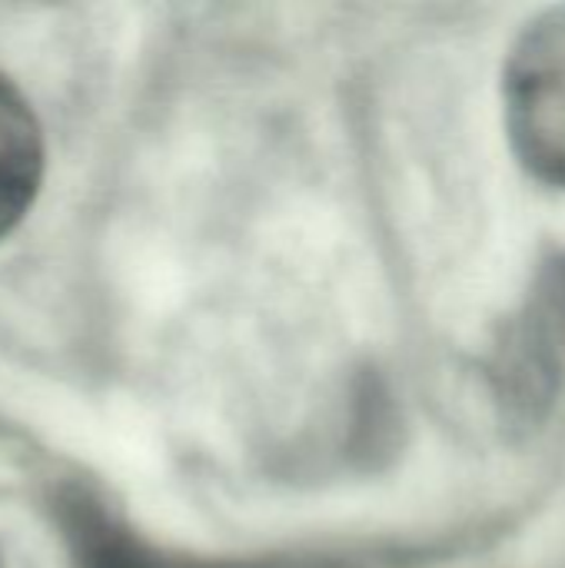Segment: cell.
Segmentation results:
<instances>
[{"label":"cell","mask_w":565,"mask_h":568,"mask_svg":"<svg viewBox=\"0 0 565 568\" xmlns=\"http://www.w3.org/2000/svg\"><path fill=\"white\" fill-rule=\"evenodd\" d=\"M43 180V136L30 103L0 77V240L27 216Z\"/></svg>","instance_id":"3"},{"label":"cell","mask_w":565,"mask_h":568,"mask_svg":"<svg viewBox=\"0 0 565 568\" xmlns=\"http://www.w3.org/2000/svg\"><path fill=\"white\" fill-rule=\"evenodd\" d=\"M565 363V263L556 266L529 310L523 313V326L513 336L506 379L509 403L523 413L543 406L556 393V379Z\"/></svg>","instance_id":"2"},{"label":"cell","mask_w":565,"mask_h":568,"mask_svg":"<svg viewBox=\"0 0 565 568\" xmlns=\"http://www.w3.org/2000/svg\"><path fill=\"white\" fill-rule=\"evenodd\" d=\"M503 113L523 170L565 190V7L543 10L516 33L503 67Z\"/></svg>","instance_id":"1"}]
</instances>
